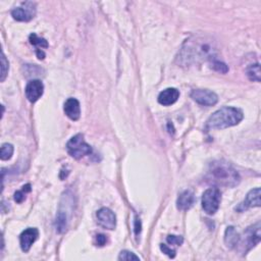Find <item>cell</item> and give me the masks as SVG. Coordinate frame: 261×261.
Wrapping results in <instances>:
<instances>
[{"label":"cell","mask_w":261,"mask_h":261,"mask_svg":"<svg viewBox=\"0 0 261 261\" xmlns=\"http://www.w3.org/2000/svg\"><path fill=\"white\" fill-rule=\"evenodd\" d=\"M216 48L212 40L206 38H191L186 41L178 56L179 62L184 67L198 64L205 60L215 59Z\"/></svg>","instance_id":"1"},{"label":"cell","mask_w":261,"mask_h":261,"mask_svg":"<svg viewBox=\"0 0 261 261\" xmlns=\"http://www.w3.org/2000/svg\"><path fill=\"white\" fill-rule=\"evenodd\" d=\"M208 182L217 186L233 188L239 185L240 176L232 165L224 160L213 161L208 169Z\"/></svg>","instance_id":"2"},{"label":"cell","mask_w":261,"mask_h":261,"mask_svg":"<svg viewBox=\"0 0 261 261\" xmlns=\"http://www.w3.org/2000/svg\"><path fill=\"white\" fill-rule=\"evenodd\" d=\"M244 117L242 110L236 107L225 106L216 110L206 122V128L209 130L227 129L238 125Z\"/></svg>","instance_id":"3"},{"label":"cell","mask_w":261,"mask_h":261,"mask_svg":"<svg viewBox=\"0 0 261 261\" xmlns=\"http://www.w3.org/2000/svg\"><path fill=\"white\" fill-rule=\"evenodd\" d=\"M74 204H75L74 195L71 194L69 191L65 192L62 195L59 209L56 214L55 228L57 233L63 234L68 231L71 217L74 212Z\"/></svg>","instance_id":"4"},{"label":"cell","mask_w":261,"mask_h":261,"mask_svg":"<svg viewBox=\"0 0 261 261\" xmlns=\"http://www.w3.org/2000/svg\"><path fill=\"white\" fill-rule=\"evenodd\" d=\"M68 153L75 159H81L86 155H90L92 153V148L84 140V136L82 134H78L74 136L67 144Z\"/></svg>","instance_id":"5"},{"label":"cell","mask_w":261,"mask_h":261,"mask_svg":"<svg viewBox=\"0 0 261 261\" xmlns=\"http://www.w3.org/2000/svg\"><path fill=\"white\" fill-rule=\"evenodd\" d=\"M221 193L218 188H210L202 195V208L207 214H214L219 208Z\"/></svg>","instance_id":"6"},{"label":"cell","mask_w":261,"mask_h":261,"mask_svg":"<svg viewBox=\"0 0 261 261\" xmlns=\"http://www.w3.org/2000/svg\"><path fill=\"white\" fill-rule=\"evenodd\" d=\"M191 98L197 102L200 105L204 106H213L218 101V96L207 89H196L191 93Z\"/></svg>","instance_id":"7"},{"label":"cell","mask_w":261,"mask_h":261,"mask_svg":"<svg viewBox=\"0 0 261 261\" xmlns=\"http://www.w3.org/2000/svg\"><path fill=\"white\" fill-rule=\"evenodd\" d=\"M36 15V4L34 2H23L20 7L11 11V16L18 22H30Z\"/></svg>","instance_id":"8"},{"label":"cell","mask_w":261,"mask_h":261,"mask_svg":"<svg viewBox=\"0 0 261 261\" xmlns=\"http://www.w3.org/2000/svg\"><path fill=\"white\" fill-rule=\"evenodd\" d=\"M260 223H257L251 227L248 228L246 232L244 233V241H243V247L246 248L245 254L249 250H251L253 247H255L257 244H259L261 239V233H260Z\"/></svg>","instance_id":"9"},{"label":"cell","mask_w":261,"mask_h":261,"mask_svg":"<svg viewBox=\"0 0 261 261\" xmlns=\"http://www.w3.org/2000/svg\"><path fill=\"white\" fill-rule=\"evenodd\" d=\"M96 215H97L98 225L101 228L105 229V230H109V231H112L115 229L116 216L113 213V211L109 209V208H106V207L101 208V209L97 211Z\"/></svg>","instance_id":"10"},{"label":"cell","mask_w":261,"mask_h":261,"mask_svg":"<svg viewBox=\"0 0 261 261\" xmlns=\"http://www.w3.org/2000/svg\"><path fill=\"white\" fill-rule=\"evenodd\" d=\"M26 97L32 103L41 98L44 92V85L40 80H32L26 86Z\"/></svg>","instance_id":"11"},{"label":"cell","mask_w":261,"mask_h":261,"mask_svg":"<svg viewBox=\"0 0 261 261\" xmlns=\"http://www.w3.org/2000/svg\"><path fill=\"white\" fill-rule=\"evenodd\" d=\"M260 194L261 193H260V189L259 188L251 190L249 193L247 194L245 200L236 207V210L239 211V212H242L244 210H247L248 208L260 207V205H261Z\"/></svg>","instance_id":"12"},{"label":"cell","mask_w":261,"mask_h":261,"mask_svg":"<svg viewBox=\"0 0 261 261\" xmlns=\"http://www.w3.org/2000/svg\"><path fill=\"white\" fill-rule=\"evenodd\" d=\"M39 237V231L36 228H29L25 230L20 236V243L21 248L24 252H28L32 245Z\"/></svg>","instance_id":"13"},{"label":"cell","mask_w":261,"mask_h":261,"mask_svg":"<svg viewBox=\"0 0 261 261\" xmlns=\"http://www.w3.org/2000/svg\"><path fill=\"white\" fill-rule=\"evenodd\" d=\"M63 110L65 115L72 121H78L80 119L81 106H80V102L76 98H69L67 101H65Z\"/></svg>","instance_id":"14"},{"label":"cell","mask_w":261,"mask_h":261,"mask_svg":"<svg viewBox=\"0 0 261 261\" xmlns=\"http://www.w3.org/2000/svg\"><path fill=\"white\" fill-rule=\"evenodd\" d=\"M180 97L179 90L176 88H167L158 95V102L163 106L172 105L176 103Z\"/></svg>","instance_id":"15"},{"label":"cell","mask_w":261,"mask_h":261,"mask_svg":"<svg viewBox=\"0 0 261 261\" xmlns=\"http://www.w3.org/2000/svg\"><path fill=\"white\" fill-rule=\"evenodd\" d=\"M195 195L191 190H186L180 194L177 200V207L180 210H188L195 203Z\"/></svg>","instance_id":"16"},{"label":"cell","mask_w":261,"mask_h":261,"mask_svg":"<svg viewBox=\"0 0 261 261\" xmlns=\"http://www.w3.org/2000/svg\"><path fill=\"white\" fill-rule=\"evenodd\" d=\"M241 242V237L234 227H229L226 230L225 233V243L230 248V249H234L236 248Z\"/></svg>","instance_id":"17"},{"label":"cell","mask_w":261,"mask_h":261,"mask_svg":"<svg viewBox=\"0 0 261 261\" xmlns=\"http://www.w3.org/2000/svg\"><path fill=\"white\" fill-rule=\"evenodd\" d=\"M247 76L249 79L253 82H260V65L259 63L251 64L249 68L247 69Z\"/></svg>","instance_id":"18"},{"label":"cell","mask_w":261,"mask_h":261,"mask_svg":"<svg viewBox=\"0 0 261 261\" xmlns=\"http://www.w3.org/2000/svg\"><path fill=\"white\" fill-rule=\"evenodd\" d=\"M30 43L36 46V49H42V48H48V42L45 40L44 38H41L37 36L36 34H31L29 37Z\"/></svg>","instance_id":"19"},{"label":"cell","mask_w":261,"mask_h":261,"mask_svg":"<svg viewBox=\"0 0 261 261\" xmlns=\"http://www.w3.org/2000/svg\"><path fill=\"white\" fill-rule=\"evenodd\" d=\"M211 69H213L214 71H216L220 74H227L229 72L228 65L223 61L217 60L216 58L211 60Z\"/></svg>","instance_id":"20"},{"label":"cell","mask_w":261,"mask_h":261,"mask_svg":"<svg viewBox=\"0 0 261 261\" xmlns=\"http://www.w3.org/2000/svg\"><path fill=\"white\" fill-rule=\"evenodd\" d=\"M12 154H14V146L8 143H5L1 146V159L8 160L11 158Z\"/></svg>","instance_id":"21"},{"label":"cell","mask_w":261,"mask_h":261,"mask_svg":"<svg viewBox=\"0 0 261 261\" xmlns=\"http://www.w3.org/2000/svg\"><path fill=\"white\" fill-rule=\"evenodd\" d=\"M31 192V185H26L23 187V189L21 191H18L16 192L15 194V200L18 202V203H22L25 199H26V194Z\"/></svg>","instance_id":"22"},{"label":"cell","mask_w":261,"mask_h":261,"mask_svg":"<svg viewBox=\"0 0 261 261\" xmlns=\"http://www.w3.org/2000/svg\"><path fill=\"white\" fill-rule=\"evenodd\" d=\"M8 69H9V63H8L4 53L2 52L1 53V78H0V81L1 82H3L6 79Z\"/></svg>","instance_id":"23"},{"label":"cell","mask_w":261,"mask_h":261,"mask_svg":"<svg viewBox=\"0 0 261 261\" xmlns=\"http://www.w3.org/2000/svg\"><path fill=\"white\" fill-rule=\"evenodd\" d=\"M120 260H140L139 256H137L135 253L130 252L128 250H124L121 252L119 256Z\"/></svg>","instance_id":"24"},{"label":"cell","mask_w":261,"mask_h":261,"mask_svg":"<svg viewBox=\"0 0 261 261\" xmlns=\"http://www.w3.org/2000/svg\"><path fill=\"white\" fill-rule=\"evenodd\" d=\"M166 241L168 244H171V245L180 246L183 244V242H184V239H183V237L181 236H168L166 238Z\"/></svg>","instance_id":"25"},{"label":"cell","mask_w":261,"mask_h":261,"mask_svg":"<svg viewBox=\"0 0 261 261\" xmlns=\"http://www.w3.org/2000/svg\"><path fill=\"white\" fill-rule=\"evenodd\" d=\"M160 249L163 253H165L166 255H168L171 258H174L176 256V251L174 249H172V248L167 247V245H164V244H161L160 245Z\"/></svg>","instance_id":"26"},{"label":"cell","mask_w":261,"mask_h":261,"mask_svg":"<svg viewBox=\"0 0 261 261\" xmlns=\"http://www.w3.org/2000/svg\"><path fill=\"white\" fill-rule=\"evenodd\" d=\"M106 241H107V239H106L105 235L99 234V235H97V236H96V244L99 247H102V246L105 245L106 244Z\"/></svg>","instance_id":"27"},{"label":"cell","mask_w":261,"mask_h":261,"mask_svg":"<svg viewBox=\"0 0 261 261\" xmlns=\"http://www.w3.org/2000/svg\"><path fill=\"white\" fill-rule=\"evenodd\" d=\"M141 221L138 217L135 218V235L136 236H139L140 233H141Z\"/></svg>","instance_id":"28"},{"label":"cell","mask_w":261,"mask_h":261,"mask_svg":"<svg viewBox=\"0 0 261 261\" xmlns=\"http://www.w3.org/2000/svg\"><path fill=\"white\" fill-rule=\"evenodd\" d=\"M36 53L39 59H44L45 58V53L42 49H36Z\"/></svg>","instance_id":"29"}]
</instances>
